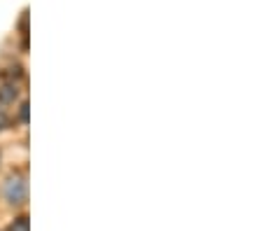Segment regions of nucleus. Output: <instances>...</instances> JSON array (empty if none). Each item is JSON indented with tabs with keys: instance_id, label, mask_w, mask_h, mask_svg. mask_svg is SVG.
I'll list each match as a JSON object with an SVG mask.
<instances>
[{
	"instance_id": "f257e3e1",
	"label": "nucleus",
	"mask_w": 261,
	"mask_h": 231,
	"mask_svg": "<svg viewBox=\"0 0 261 231\" xmlns=\"http://www.w3.org/2000/svg\"><path fill=\"white\" fill-rule=\"evenodd\" d=\"M5 198L10 201V203H14V205H21L24 201H26V196H28V191H26V182L21 180V177H10L5 182Z\"/></svg>"
},
{
	"instance_id": "f03ea898",
	"label": "nucleus",
	"mask_w": 261,
	"mask_h": 231,
	"mask_svg": "<svg viewBox=\"0 0 261 231\" xmlns=\"http://www.w3.org/2000/svg\"><path fill=\"white\" fill-rule=\"evenodd\" d=\"M17 96H19L17 84H3V87H0V103H14Z\"/></svg>"
},
{
	"instance_id": "7ed1b4c3",
	"label": "nucleus",
	"mask_w": 261,
	"mask_h": 231,
	"mask_svg": "<svg viewBox=\"0 0 261 231\" xmlns=\"http://www.w3.org/2000/svg\"><path fill=\"white\" fill-rule=\"evenodd\" d=\"M10 231H31V224H28V217H26V215H21V217L14 219L12 226H10Z\"/></svg>"
},
{
	"instance_id": "20e7f679",
	"label": "nucleus",
	"mask_w": 261,
	"mask_h": 231,
	"mask_svg": "<svg viewBox=\"0 0 261 231\" xmlns=\"http://www.w3.org/2000/svg\"><path fill=\"white\" fill-rule=\"evenodd\" d=\"M19 119L24 124L28 122V103H21V110H19Z\"/></svg>"
},
{
	"instance_id": "39448f33",
	"label": "nucleus",
	"mask_w": 261,
	"mask_h": 231,
	"mask_svg": "<svg viewBox=\"0 0 261 231\" xmlns=\"http://www.w3.org/2000/svg\"><path fill=\"white\" fill-rule=\"evenodd\" d=\"M7 75L12 77V80H21V77H24V73H21V68L17 66V68H10V73H7Z\"/></svg>"
},
{
	"instance_id": "423d86ee",
	"label": "nucleus",
	"mask_w": 261,
	"mask_h": 231,
	"mask_svg": "<svg viewBox=\"0 0 261 231\" xmlns=\"http://www.w3.org/2000/svg\"><path fill=\"white\" fill-rule=\"evenodd\" d=\"M5 126H7V115L3 112V110H0V131L5 129Z\"/></svg>"
}]
</instances>
